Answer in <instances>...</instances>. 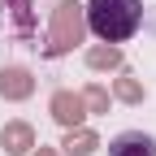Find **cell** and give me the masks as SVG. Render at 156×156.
<instances>
[{"label": "cell", "mask_w": 156, "mask_h": 156, "mask_svg": "<svg viewBox=\"0 0 156 156\" xmlns=\"http://www.w3.org/2000/svg\"><path fill=\"white\" fill-rule=\"evenodd\" d=\"M87 26L104 39V44H122V39H130L134 30H139L143 22V5L139 0H91V5L83 9Z\"/></svg>", "instance_id": "6da1fadb"}, {"label": "cell", "mask_w": 156, "mask_h": 156, "mask_svg": "<svg viewBox=\"0 0 156 156\" xmlns=\"http://www.w3.org/2000/svg\"><path fill=\"white\" fill-rule=\"evenodd\" d=\"M83 30H87V17L78 0H61L52 9V30H48V56H61L74 44H83Z\"/></svg>", "instance_id": "7a4b0ae2"}, {"label": "cell", "mask_w": 156, "mask_h": 156, "mask_svg": "<svg viewBox=\"0 0 156 156\" xmlns=\"http://www.w3.org/2000/svg\"><path fill=\"white\" fill-rule=\"evenodd\" d=\"M48 113H52L65 130H78V126H83V117H87V104H83V95H78V91H56L52 104H48Z\"/></svg>", "instance_id": "3957f363"}, {"label": "cell", "mask_w": 156, "mask_h": 156, "mask_svg": "<svg viewBox=\"0 0 156 156\" xmlns=\"http://www.w3.org/2000/svg\"><path fill=\"white\" fill-rule=\"evenodd\" d=\"M108 156H156V139L143 130H122L108 143Z\"/></svg>", "instance_id": "277c9868"}, {"label": "cell", "mask_w": 156, "mask_h": 156, "mask_svg": "<svg viewBox=\"0 0 156 156\" xmlns=\"http://www.w3.org/2000/svg\"><path fill=\"white\" fill-rule=\"evenodd\" d=\"M30 91H35V78H30V69H22V65L0 69V95H5V100H26Z\"/></svg>", "instance_id": "5b68a950"}, {"label": "cell", "mask_w": 156, "mask_h": 156, "mask_svg": "<svg viewBox=\"0 0 156 156\" xmlns=\"http://www.w3.org/2000/svg\"><path fill=\"white\" fill-rule=\"evenodd\" d=\"M0 147H5L9 156H26V152L35 147V130H30L26 122H9L5 130H0Z\"/></svg>", "instance_id": "8992f818"}, {"label": "cell", "mask_w": 156, "mask_h": 156, "mask_svg": "<svg viewBox=\"0 0 156 156\" xmlns=\"http://www.w3.org/2000/svg\"><path fill=\"white\" fill-rule=\"evenodd\" d=\"M69 156H91L95 147H100V139H95V130L78 126V130H65V143H61Z\"/></svg>", "instance_id": "52a82bcc"}, {"label": "cell", "mask_w": 156, "mask_h": 156, "mask_svg": "<svg viewBox=\"0 0 156 156\" xmlns=\"http://www.w3.org/2000/svg\"><path fill=\"white\" fill-rule=\"evenodd\" d=\"M87 65L91 69H117V65H122V48H117V44H95L87 52Z\"/></svg>", "instance_id": "ba28073f"}, {"label": "cell", "mask_w": 156, "mask_h": 156, "mask_svg": "<svg viewBox=\"0 0 156 156\" xmlns=\"http://www.w3.org/2000/svg\"><path fill=\"white\" fill-rule=\"evenodd\" d=\"M113 95L126 100V104H139L143 100V83H139V78H117V83H113Z\"/></svg>", "instance_id": "9c48e42d"}, {"label": "cell", "mask_w": 156, "mask_h": 156, "mask_svg": "<svg viewBox=\"0 0 156 156\" xmlns=\"http://www.w3.org/2000/svg\"><path fill=\"white\" fill-rule=\"evenodd\" d=\"M78 95H83V104H87V113H108V91L104 87H87V91H78Z\"/></svg>", "instance_id": "30bf717a"}, {"label": "cell", "mask_w": 156, "mask_h": 156, "mask_svg": "<svg viewBox=\"0 0 156 156\" xmlns=\"http://www.w3.org/2000/svg\"><path fill=\"white\" fill-rule=\"evenodd\" d=\"M35 156H56V152H52V147H39V152H35Z\"/></svg>", "instance_id": "8fae6325"}]
</instances>
